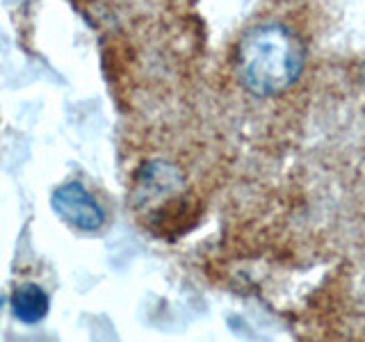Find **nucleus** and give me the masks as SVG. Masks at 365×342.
Listing matches in <instances>:
<instances>
[{
  "label": "nucleus",
  "instance_id": "obj_1",
  "mask_svg": "<svg viewBox=\"0 0 365 342\" xmlns=\"http://www.w3.org/2000/svg\"><path fill=\"white\" fill-rule=\"evenodd\" d=\"M304 66L306 46L285 23H258L237 41L235 76L240 85L258 98L285 94L302 78Z\"/></svg>",
  "mask_w": 365,
  "mask_h": 342
},
{
  "label": "nucleus",
  "instance_id": "obj_2",
  "mask_svg": "<svg viewBox=\"0 0 365 342\" xmlns=\"http://www.w3.org/2000/svg\"><path fill=\"white\" fill-rule=\"evenodd\" d=\"M185 178L167 160H148L137 169L133 185V205L146 214L151 226H163L167 210L180 201Z\"/></svg>",
  "mask_w": 365,
  "mask_h": 342
},
{
  "label": "nucleus",
  "instance_id": "obj_3",
  "mask_svg": "<svg viewBox=\"0 0 365 342\" xmlns=\"http://www.w3.org/2000/svg\"><path fill=\"white\" fill-rule=\"evenodd\" d=\"M55 214L80 233H98L106 224L101 203L80 182H64L51 197Z\"/></svg>",
  "mask_w": 365,
  "mask_h": 342
},
{
  "label": "nucleus",
  "instance_id": "obj_4",
  "mask_svg": "<svg viewBox=\"0 0 365 342\" xmlns=\"http://www.w3.org/2000/svg\"><path fill=\"white\" fill-rule=\"evenodd\" d=\"M51 299L37 283H26L11 294V313L23 324H37L48 315Z\"/></svg>",
  "mask_w": 365,
  "mask_h": 342
},
{
  "label": "nucleus",
  "instance_id": "obj_5",
  "mask_svg": "<svg viewBox=\"0 0 365 342\" xmlns=\"http://www.w3.org/2000/svg\"><path fill=\"white\" fill-rule=\"evenodd\" d=\"M3 306H5V299H3V296H0V311H3Z\"/></svg>",
  "mask_w": 365,
  "mask_h": 342
}]
</instances>
